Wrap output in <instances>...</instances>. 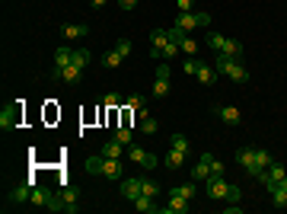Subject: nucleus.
Returning a JSON list of instances; mask_svg holds the SVG:
<instances>
[{
    "instance_id": "nucleus-26",
    "label": "nucleus",
    "mask_w": 287,
    "mask_h": 214,
    "mask_svg": "<svg viewBox=\"0 0 287 214\" xmlns=\"http://www.w3.org/2000/svg\"><path fill=\"white\" fill-rule=\"evenodd\" d=\"M90 32V26H61V35L64 39H83Z\"/></svg>"
},
{
    "instance_id": "nucleus-41",
    "label": "nucleus",
    "mask_w": 287,
    "mask_h": 214,
    "mask_svg": "<svg viewBox=\"0 0 287 214\" xmlns=\"http://www.w3.org/2000/svg\"><path fill=\"white\" fill-rule=\"evenodd\" d=\"M102 102L109 105V109H118V105H122V96H118V93H109V96H105Z\"/></svg>"
},
{
    "instance_id": "nucleus-23",
    "label": "nucleus",
    "mask_w": 287,
    "mask_h": 214,
    "mask_svg": "<svg viewBox=\"0 0 287 214\" xmlns=\"http://www.w3.org/2000/svg\"><path fill=\"white\" fill-rule=\"evenodd\" d=\"M80 74H83V70H80V67H74V64L64 67V70H54V77H61L64 83H77V80H80Z\"/></svg>"
},
{
    "instance_id": "nucleus-43",
    "label": "nucleus",
    "mask_w": 287,
    "mask_h": 214,
    "mask_svg": "<svg viewBox=\"0 0 287 214\" xmlns=\"http://www.w3.org/2000/svg\"><path fill=\"white\" fill-rule=\"evenodd\" d=\"M201 61H195V58H185V74H198Z\"/></svg>"
},
{
    "instance_id": "nucleus-35",
    "label": "nucleus",
    "mask_w": 287,
    "mask_h": 214,
    "mask_svg": "<svg viewBox=\"0 0 287 214\" xmlns=\"http://www.w3.org/2000/svg\"><path fill=\"white\" fill-rule=\"evenodd\" d=\"M115 51L122 55V58H128V55H131V39H118V42H115Z\"/></svg>"
},
{
    "instance_id": "nucleus-21",
    "label": "nucleus",
    "mask_w": 287,
    "mask_h": 214,
    "mask_svg": "<svg viewBox=\"0 0 287 214\" xmlns=\"http://www.w3.org/2000/svg\"><path fill=\"white\" fill-rule=\"evenodd\" d=\"M125 144H122V141H118V138H109V141H105V147H102V157H122V150Z\"/></svg>"
},
{
    "instance_id": "nucleus-9",
    "label": "nucleus",
    "mask_w": 287,
    "mask_h": 214,
    "mask_svg": "<svg viewBox=\"0 0 287 214\" xmlns=\"http://www.w3.org/2000/svg\"><path fill=\"white\" fill-rule=\"evenodd\" d=\"M122 195L128 201H134L137 195H144V179H122Z\"/></svg>"
},
{
    "instance_id": "nucleus-13",
    "label": "nucleus",
    "mask_w": 287,
    "mask_h": 214,
    "mask_svg": "<svg viewBox=\"0 0 287 214\" xmlns=\"http://www.w3.org/2000/svg\"><path fill=\"white\" fill-rule=\"evenodd\" d=\"M48 198H51V189H45V185H32V198H29V205H32V208H45V205H48Z\"/></svg>"
},
{
    "instance_id": "nucleus-30",
    "label": "nucleus",
    "mask_w": 287,
    "mask_h": 214,
    "mask_svg": "<svg viewBox=\"0 0 287 214\" xmlns=\"http://www.w3.org/2000/svg\"><path fill=\"white\" fill-rule=\"evenodd\" d=\"M173 192H176V195H182V198H188V201H191V198H195V192H198V189H195V182H185V185H176V189H173Z\"/></svg>"
},
{
    "instance_id": "nucleus-4",
    "label": "nucleus",
    "mask_w": 287,
    "mask_h": 214,
    "mask_svg": "<svg viewBox=\"0 0 287 214\" xmlns=\"http://www.w3.org/2000/svg\"><path fill=\"white\" fill-rule=\"evenodd\" d=\"M226 189H230V182H226L223 176H208V198L211 201H223Z\"/></svg>"
},
{
    "instance_id": "nucleus-14",
    "label": "nucleus",
    "mask_w": 287,
    "mask_h": 214,
    "mask_svg": "<svg viewBox=\"0 0 287 214\" xmlns=\"http://www.w3.org/2000/svg\"><path fill=\"white\" fill-rule=\"evenodd\" d=\"M61 198H64V211L74 214L77 211V201H80V192H77L74 185H67V189H61Z\"/></svg>"
},
{
    "instance_id": "nucleus-44",
    "label": "nucleus",
    "mask_w": 287,
    "mask_h": 214,
    "mask_svg": "<svg viewBox=\"0 0 287 214\" xmlns=\"http://www.w3.org/2000/svg\"><path fill=\"white\" fill-rule=\"evenodd\" d=\"M118 7H122V10H134L137 0H118Z\"/></svg>"
},
{
    "instance_id": "nucleus-32",
    "label": "nucleus",
    "mask_w": 287,
    "mask_h": 214,
    "mask_svg": "<svg viewBox=\"0 0 287 214\" xmlns=\"http://www.w3.org/2000/svg\"><path fill=\"white\" fill-rule=\"evenodd\" d=\"M87 173H93V176H99V173H102V153H96V157L87 160Z\"/></svg>"
},
{
    "instance_id": "nucleus-10",
    "label": "nucleus",
    "mask_w": 287,
    "mask_h": 214,
    "mask_svg": "<svg viewBox=\"0 0 287 214\" xmlns=\"http://www.w3.org/2000/svg\"><path fill=\"white\" fill-rule=\"evenodd\" d=\"M134 208L144 211V214H160V205H157V198H153V195H137L134 198Z\"/></svg>"
},
{
    "instance_id": "nucleus-40",
    "label": "nucleus",
    "mask_w": 287,
    "mask_h": 214,
    "mask_svg": "<svg viewBox=\"0 0 287 214\" xmlns=\"http://www.w3.org/2000/svg\"><path fill=\"white\" fill-rule=\"evenodd\" d=\"M128 105L140 112V109H147V99H144V96H131V99H128Z\"/></svg>"
},
{
    "instance_id": "nucleus-20",
    "label": "nucleus",
    "mask_w": 287,
    "mask_h": 214,
    "mask_svg": "<svg viewBox=\"0 0 287 214\" xmlns=\"http://www.w3.org/2000/svg\"><path fill=\"white\" fill-rule=\"evenodd\" d=\"M208 176H211V166L205 160H198L195 166H191V179L195 182H208Z\"/></svg>"
},
{
    "instance_id": "nucleus-16",
    "label": "nucleus",
    "mask_w": 287,
    "mask_h": 214,
    "mask_svg": "<svg viewBox=\"0 0 287 214\" xmlns=\"http://www.w3.org/2000/svg\"><path fill=\"white\" fill-rule=\"evenodd\" d=\"M185 157H188L185 150H176V147H173V150H169V153H166V157H163V163L169 166V170H179V166L185 163Z\"/></svg>"
},
{
    "instance_id": "nucleus-1",
    "label": "nucleus",
    "mask_w": 287,
    "mask_h": 214,
    "mask_svg": "<svg viewBox=\"0 0 287 214\" xmlns=\"http://www.w3.org/2000/svg\"><path fill=\"white\" fill-rule=\"evenodd\" d=\"M214 70H220V74H226V77H233L236 83H246L249 80V70L239 64V61H230V58L226 55H214Z\"/></svg>"
},
{
    "instance_id": "nucleus-34",
    "label": "nucleus",
    "mask_w": 287,
    "mask_h": 214,
    "mask_svg": "<svg viewBox=\"0 0 287 214\" xmlns=\"http://www.w3.org/2000/svg\"><path fill=\"white\" fill-rule=\"evenodd\" d=\"M169 144H173L176 150H185V153H188V138H185V135H173Z\"/></svg>"
},
{
    "instance_id": "nucleus-27",
    "label": "nucleus",
    "mask_w": 287,
    "mask_h": 214,
    "mask_svg": "<svg viewBox=\"0 0 287 214\" xmlns=\"http://www.w3.org/2000/svg\"><path fill=\"white\" fill-rule=\"evenodd\" d=\"M223 45H226V35H220V32H211L208 35V48L217 55V51H223Z\"/></svg>"
},
{
    "instance_id": "nucleus-42",
    "label": "nucleus",
    "mask_w": 287,
    "mask_h": 214,
    "mask_svg": "<svg viewBox=\"0 0 287 214\" xmlns=\"http://www.w3.org/2000/svg\"><path fill=\"white\" fill-rule=\"evenodd\" d=\"M223 173H226V166H223L217 157H214V160H211V176H223Z\"/></svg>"
},
{
    "instance_id": "nucleus-24",
    "label": "nucleus",
    "mask_w": 287,
    "mask_h": 214,
    "mask_svg": "<svg viewBox=\"0 0 287 214\" xmlns=\"http://www.w3.org/2000/svg\"><path fill=\"white\" fill-rule=\"evenodd\" d=\"M140 131L144 135H153V131H157V122H153L150 109H140Z\"/></svg>"
},
{
    "instance_id": "nucleus-6",
    "label": "nucleus",
    "mask_w": 287,
    "mask_h": 214,
    "mask_svg": "<svg viewBox=\"0 0 287 214\" xmlns=\"http://www.w3.org/2000/svg\"><path fill=\"white\" fill-rule=\"evenodd\" d=\"M160 214H188V198L169 192V201H166V205H160Z\"/></svg>"
},
{
    "instance_id": "nucleus-5",
    "label": "nucleus",
    "mask_w": 287,
    "mask_h": 214,
    "mask_svg": "<svg viewBox=\"0 0 287 214\" xmlns=\"http://www.w3.org/2000/svg\"><path fill=\"white\" fill-rule=\"evenodd\" d=\"M99 176H105V179H122V176H125L122 157H102V173Z\"/></svg>"
},
{
    "instance_id": "nucleus-38",
    "label": "nucleus",
    "mask_w": 287,
    "mask_h": 214,
    "mask_svg": "<svg viewBox=\"0 0 287 214\" xmlns=\"http://www.w3.org/2000/svg\"><path fill=\"white\" fill-rule=\"evenodd\" d=\"M144 195H153V198H157L160 195V185L153 182V179H144Z\"/></svg>"
},
{
    "instance_id": "nucleus-45",
    "label": "nucleus",
    "mask_w": 287,
    "mask_h": 214,
    "mask_svg": "<svg viewBox=\"0 0 287 214\" xmlns=\"http://www.w3.org/2000/svg\"><path fill=\"white\" fill-rule=\"evenodd\" d=\"M90 4H93V7H102V4H105V0H90Z\"/></svg>"
},
{
    "instance_id": "nucleus-22",
    "label": "nucleus",
    "mask_w": 287,
    "mask_h": 214,
    "mask_svg": "<svg viewBox=\"0 0 287 214\" xmlns=\"http://www.w3.org/2000/svg\"><path fill=\"white\" fill-rule=\"evenodd\" d=\"M166 42H173L169 39V29H153L150 32V48H163Z\"/></svg>"
},
{
    "instance_id": "nucleus-25",
    "label": "nucleus",
    "mask_w": 287,
    "mask_h": 214,
    "mask_svg": "<svg viewBox=\"0 0 287 214\" xmlns=\"http://www.w3.org/2000/svg\"><path fill=\"white\" fill-rule=\"evenodd\" d=\"M153 96H157V99L169 96V77H157V80H153Z\"/></svg>"
},
{
    "instance_id": "nucleus-31",
    "label": "nucleus",
    "mask_w": 287,
    "mask_h": 214,
    "mask_svg": "<svg viewBox=\"0 0 287 214\" xmlns=\"http://www.w3.org/2000/svg\"><path fill=\"white\" fill-rule=\"evenodd\" d=\"M147 153H150V150H144V147H137V144L128 147V157L134 160V163H144V160H147Z\"/></svg>"
},
{
    "instance_id": "nucleus-39",
    "label": "nucleus",
    "mask_w": 287,
    "mask_h": 214,
    "mask_svg": "<svg viewBox=\"0 0 287 214\" xmlns=\"http://www.w3.org/2000/svg\"><path fill=\"white\" fill-rule=\"evenodd\" d=\"M179 13H195V0H176Z\"/></svg>"
},
{
    "instance_id": "nucleus-12",
    "label": "nucleus",
    "mask_w": 287,
    "mask_h": 214,
    "mask_svg": "<svg viewBox=\"0 0 287 214\" xmlns=\"http://www.w3.org/2000/svg\"><path fill=\"white\" fill-rule=\"evenodd\" d=\"M236 163L249 173V170L255 166V147H239V150H236Z\"/></svg>"
},
{
    "instance_id": "nucleus-18",
    "label": "nucleus",
    "mask_w": 287,
    "mask_h": 214,
    "mask_svg": "<svg viewBox=\"0 0 287 214\" xmlns=\"http://www.w3.org/2000/svg\"><path fill=\"white\" fill-rule=\"evenodd\" d=\"M220 55H226L230 61H239V58H243V45H239L236 39H226V45H223V51H220Z\"/></svg>"
},
{
    "instance_id": "nucleus-17",
    "label": "nucleus",
    "mask_w": 287,
    "mask_h": 214,
    "mask_svg": "<svg viewBox=\"0 0 287 214\" xmlns=\"http://www.w3.org/2000/svg\"><path fill=\"white\" fill-rule=\"evenodd\" d=\"M179 51H182L185 58H195L198 55V42L191 39V35H182V39H179Z\"/></svg>"
},
{
    "instance_id": "nucleus-8",
    "label": "nucleus",
    "mask_w": 287,
    "mask_h": 214,
    "mask_svg": "<svg viewBox=\"0 0 287 214\" xmlns=\"http://www.w3.org/2000/svg\"><path fill=\"white\" fill-rule=\"evenodd\" d=\"M214 115H217L220 122H226V125H239V122H243V112L233 109V105H217V109H214Z\"/></svg>"
},
{
    "instance_id": "nucleus-36",
    "label": "nucleus",
    "mask_w": 287,
    "mask_h": 214,
    "mask_svg": "<svg viewBox=\"0 0 287 214\" xmlns=\"http://www.w3.org/2000/svg\"><path fill=\"white\" fill-rule=\"evenodd\" d=\"M239 198H243V192H239L236 185H230V189H226V198H223V201H230V205H239Z\"/></svg>"
},
{
    "instance_id": "nucleus-33",
    "label": "nucleus",
    "mask_w": 287,
    "mask_h": 214,
    "mask_svg": "<svg viewBox=\"0 0 287 214\" xmlns=\"http://www.w3.org/2000/svg\"><path fill=\"white\" fill-rule=\"evenodd\" d=\"M45 208H48V211H64V198H61V192H51V198H48Z\"/></svg>"
},
{
    "instance_id": "nucleus-28",
    "label": "nucleus",
    "mask_w": 287,
    "mask_h": 214,
    "mask_svg": "<svg viewBox=\"0 0 287 214\" xmlns=\"http://www.w3.org/2000/svg\"><path fill=\"white\" fill-rule=\"evenodd\" d=\"M70 64L83 70V67L90 64V51H87V48H74V58H70Z\"/></svg>"
},
{
    "instance_id": "nucleus-19",
    "label": "nucleus",
    "mask_w": 287,
    "mask_h": 214,
    "mask_svg": "<svg viewBox=\"0 0 287 214\" xmlns=\"http://www.w3.org/2000/svg\"><path fill=\"white\" fill-rule=\"evenodd\" d=\"M195 77H198L201 83H205V87H211V83L217 80V70H214L211 64H205V61H201V67H198V74H195Z\"/></svg>"
},
{
    "instance_id": "nucleus-29",
    "label": "nucleus",
    "mask_w": 287,
    "mask_h": 214,
    "mask_svg": "<svg viewBox=\"0 0 287 214\" xmlns=\"http://www.w3.org/2000/svg\"><path fill=\"white\" fill-rule=\"evenodd\" d=\"M122 61H125V58H122V55H118L115 48L102 55V67H109V70H112V67H118V64H122Z\"/></svg>"
},
{
    "instance_id": "nucleus-7",
    "label": "nucleus",
    "mask_w": 287,
    "mask_h": 214,
    "mask_svg": "<svg viewBox=\"0 0 287 214\" xmlns=\"http://www.w3.org/2000/svg\"><path fill=\"white\" fill-rule=\"evenodd\" d=\"M29 198H32V182L26 179L22 185H16L13 192L7 195V201H13V205H29Z\"/></svg>"
},
{
    "instance_id": "nucleus-37",
    "label": "nucleus",
    "mask_w": 287,
    "mask_h": 214,
    "mask_svg": "<svg viewBox=\"0 0 287 214\" xmlns=\"http://www.w3.org/2000/svg\"><path fill=\"white\" fill-rule=\"evenodd\" d=\"M112 138H118L122 144H131V128H125V125H122V128H115V135H112Z\"/></svg>"
},
{
    "instance_id": "nucleus-11",
    "label": "nucleus",
    "mask_w": 287,
    "mask_h": 214,
    "mask_svg": "<svg viewBox=\"0 0 287 214\" xmlns=\"http://www.w3.org/2000/svg\"><path fill=\"white\" fill-rule=\"evenodd\" d=\"M271 192V201H274V208H287V176L274 185V189H268Z\"/></svg>"
},
{
    "instance_id": "nucleus-3",
    "label": "nucleus",
    "mask_w": 287,
    "mask_h": 214,
    "mask_svg": "<svg viewBox=\"0 0 287 214\" xmlns=\"http://www.w3.org/2000/svg\"><path fill=\"white\" fill-rule=\"evenodd\" d=\"M19 122H22V102H13V105H7V109L0 112V128H4V131L19 128Z\"/></svg>"
},
{
    "instance_id": "nucleus-15",
    "label": "nucleus",
    "mask_w": 287,
    "mask_h": 214,
    "mask_svg": "<svg viewBox=\"0 0 287 214\" xmlns=\"http://www.w3.org/2000/svg\"><path fill=\"white\" fill-rule=\"evenodd\" d=\"M70 58H74V48L61 45V48L54 51V70H64V67H70Z\"/></svg>"
},
{
    "instance_id": "nucleus-2",
    "label": "nucleus",
    "mask_w": 287,
    "mask_h": 214,
    "mask_svg": "<svg viewBox=\"0 0 287 214\" xmlns=\"http://www.w3.org/2000/svg\"><path fill=\"white\" fill-rule=\"evenodd\" d=\"M211 16L208 13H179L173 26H179L182 32H191V29H198V26H208Z\"/></svg>"
}]
</instances>
